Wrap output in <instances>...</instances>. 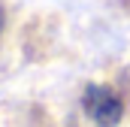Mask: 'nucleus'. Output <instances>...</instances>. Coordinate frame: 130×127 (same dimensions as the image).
Segmentation results:
<instances>
[{
  "label": "nucleus",
  "mask_w": 130,
  "mask_h": 127,
  "mask_svg": "<svg viewBox=\"0 0 130 127\" xmlns=\"http://www.w3.org/2000/svg\"><path fill=\"white\" fill-rule=\"evenodd\" d=\"M82 106H85V115L100 127H115L124 115V106L118 94L106 85H88L85 97H82Z\"/></svg>",
  "instance_id": "1"
},
{
  "label": "nucleus",
  "mask_w": 130,
  "mask_h": 127,
  "mask_svg": "<svg viewBox=\"0 0 130 127\" xmlns=\"http://www.w3.org/2000/svg\"><path fill=\"white\" fill-rule=\"evenodd\" d=\"M0 30H3V12H0Z\"/></svg>",
  "instance_id": "2"
}]
</instances>
